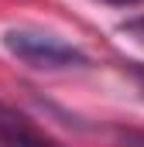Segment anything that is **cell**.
Listing matches in <instances>:
<instances>
[{
	"label": "cell",
	"mask_w": 144,
	"mask_h": 147,
	"mask_svg": "<svg viewBox=\"0 0 144 147\" xmlns=\"http://www.w3.org/2000/svg\"><path fill=\"white\" fill-rule=\"evenodd\" d=\"M127 69H130V75L137 79V86L144 89V65H141V62H127Z\"/></svg>",
	"instance_id": "3"
},
{
	"label": "cell",
	"mask_w": 144,
	"mask_h": 147,
	"mask_svg": "<svg viewBox=\"0 0 144 147\" xmlns=\"http://www.w3.org/2000/svg\"><path fill=\"white\" fill-rule=\"evenodd\" d=\"M3 48L14 58H21L24 65L48 69V72L89 65V55L82 48H75L72 41H65V38H58V34L35 31V28H10V31H3Z\"/></svg>",
	"instance_id": "1"
},
{
	"label": "cell",
	"mask_w": 144,
	"mask_h": 147,
	"mask_svg": "<svg viewBox=\"0 0 144 147\" xmlns=\"http://www.w3.org/2000/svg\"><path fill=\"white\" fill-rule=\"evenodd\" d=\"M0 144H7V147H62L52 137H45L24 113H17L7 103H0Z\"/></svg>",
	"instance_id": "2"
},
{
	"label": "cell",
	"mask_w": 144,
	"mask_h": 147,
	"mask_svg": "<svg viewBox=\"0 0 144 147\" xmlns=\"http://www.w3.org/2000/svg\"><path fill=\"white\" fill-rule=\"evenodd\" d=\"M103 3H113V7H134V3H144V0H103Z\"/></svg>",
	"instance_id": "5"
},
{
	"label": "cell",
	"mask_w": 144,
	"mask_h": 147,
	"mask_svg": "<svg viewBox=\"0 0 144 147\" xmlns=\"http://www.w3.org/2000/svg\"><path fill=\"white\" fill-rule=\"evenodd\" d=\"M127 31H134V34H144V17H137V21H130V24H127Z\"/></svg>",
	"instance_id": "4"
}]
</instances>
